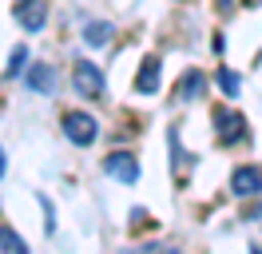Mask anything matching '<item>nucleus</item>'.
Wrapping results in <instances>:
<instances>
[{
    "label": "nucleus",
    "instance_id": "nucleus-7",
    "mask_svg": "<svg viewBox=\"0 0 262 254\" xmlns=\"http://www.w3.org/2000/svg\"><path fill=\"white\" fill-rule=\"evenodd\" d=\"M28 88H32L36 95H56V88H60L56 68H52V64H32V68H28Z\"/></svg>",
    "mask_w": 262,
    "mask_h": 254
},
{
    "label": "nucleus",
    "instance_id": "nucleus-9",
    "mask_svg": "<svg viewBox=\"0 0 262 254\" xmlns=\"http://www.w3.org/2000/svg\"><path fill=\"white\" fill-rule=\"evenodd\" d=\"M112 24H107V20H88V24H83V40H88V44L92 48H103V44H112Z\"/></svg>",
    "mask_w": 262,
    "mask_h": 254
},
{
    "label": "nucleus",
    "instance_id": "nucleus-13",
    "mask_svg": "<svg viewBox=\"0 0 262 254\" xmlns=\"http://www.w3.org/2000/svg\"><path fill=\"white\" fill-rule=\"evenodd\" d=\"M28 68V48H12V60H8V76H20Z\"/></svg>",
    "mask_w": 262,
    "mask_h": 254
},
{
    "label": "nucleus",
    "instance_id": "nucleus-3",
    "mask_svg": "<svg viewBox=\"0 0 262 254\" xmlns=\"http://www.w3.org/2000/svg\"><path fill=\"white\" fill-rule=\"evenodd\" d=\"M214 135H219V143H227V147L243 143V139H246V123H243V115H238V111L219 108V111H214Z\"/></svg>",
    "mask_w": 262,
    "mask_h": 254
},
{
    "label": "nucleus",
    "instance_id": "nucleus-5",
    "mask_svg": "<svg viewBox=\"0 0 262 254\" xmlns=\"http://www.w3.org/2000/svg\"><path fill=\"white\" fill-rule=\"evenodd\" d=\"M103 171L112 175V179H119V183H139V163L127 155V151H112V155L103 159Z\"/></svg>",
    "mask_w": 262,
    "mask_h": 254
},
{
    "label": "nucleus",
    "instance_id": "nucleus-12",
    "mask_svg": "<svg viewBox=\"0 0 262 254\" xmlns=\"http://www.w3.org/2000/svg\"><path fill=\"white\" fill-rule=\"evenodd\" d=\"M219 88H223V92L227 95H238V76H234V72H230V68H219Z\"/></svg>",
    "mask_w": 262,
    "mask_h": 254
},
{
    "label": "nucleus",
    "instance_id": "nucleus-6",
    "mask_svg": "<svg viewBox=\"0 0 262 254\" xmlns=\"http://www.w3.org/2000/svg\"><path fill=\"white\" fill-rule=\"evenodd\" d=\"M230 190L238 195V199H254L262 190V171L258 167H234V175H230Z\"/></svg>",
    "mask_w": 262,
    "mask_h": 254
},
{
    "label": "nucleus",
    "instance_id": "nucleus-4",
    "mask_svg": "<svg viewBox=\"0 0 262 254\" xmlns=\"http://www.w3.org/2000/svg\"><path fill=\"white\" fill-rule=\"evenodd\" d=\"M12 16H16V24L24 32H40L48 24V4H44V0H16V4H12Z\"/></svg>",
    "mask_w": 262,
    "mask_h": 254
},
{
    "label": "nucleus",
    "instance_id": "nucleus-2",
    "mask_svg": "<svg viewBox=\"0 0 262 254\" xmlns=\"http://www.w3.org/2000/svg\"><path fill=\"white\" fill-rule=\"evenodd\" d=\"M64 135L76 143V147H88V143H96L99 123L88 115V111H68L64 115Z\"/></svg>",
    "mask_w": 262,
    "mask_h": 254
},
{
    "label": "nucleus",
    "instance_id": "nucleus-15",
    "mask_svg": "<svg viewBox=\"0 0 262 254\" xmlns=\"http://www.w3.org/2000/svg\"><path fill=\"white\" fill-rule=\"evenodd\" d=\"M123 254H155V246H135V250H123Z\"/></svg>",
    "mask_w": 262,
    "mask_h": 254
},
{
    "label": "nucleus",
    "instance_id": "nucleus-1",
    "mask_svg": "<svg viewBox=\"0 0 262 254\" xmlns=\"http://www.w3.org/2000/svg\"><path fill=\"white\" fill-rule=\"evenodd\" d=\"M72 83H76V92H80L83 99H103V95H107V83H103V76H99V68L88 64V60H76Z\"/></svg>",
    "mask_w": 262,
    "mask_h": 254
},
{
    "label": "nucleus",
    "instance_id": "nucleus-14",
    "mask_svg": "<svg viewBox=\"0 0 262 254\" xmlns=\"http://www.w3.org/2000/svg\"><path fill=\"white\" fill-rule=\"evenodd\" d=\"M167 139H171V163H175V171H183V167H187V151H183V143H179V131H171V135H167Z\"/></svg>",
    "mask_w": 262,
    "mask_h": 254
},
{
    "label": "nucleus",
    "instance_id": "nucleus-16",
    "mask_svg": "<svg viewBox=\"0 0 262 254\" xmlns=\"http://www.w3.org/2000/svg\"><path fill=\"white\" fill-rule=\"evenodd\" d=\"M4 167H8V155H4V147H0V179H4Z\"/></svg>",
    "mask_w": 262,
    "mask_h": 254
},
{
    "label": "nucleus",
    "instance_id": "nucleus-10",
    "mask_svg": "<svg viewBox=\"0 0 262 254\" xmlns=\"http://www.w3.org/2000/svg\"><path fill=\"white\" fill-rule=\"evenodd\" d=\"M203 92H207V76L203 72H187L179 79V99H199Z\"/></svg>",
    "mask_w": 262,
    "mask_h": 254
},
{
    "label": "nucleus",
    "instance_id": "nucleus-8",
    "mask_svg": "<svg viewBox=\"0 0 262 254\" xmlns=\"http://www.w3.org/2000/svg\"><path fill=\"white\" fill-rule=\"evenodd\" d=\"M159 68H163V64L155 60V56L143 60L139 76H135V92H139V95H155V92H159Z\"/></svg>",
    "mask_w": 262,
    "mask_h": 254
},
{
    "label": "nucleus",
    "instance_id": "nucleus-11",
    "mask_svg": "<svg viewBox=\"0 0 262 254\" xmlns=\"http://www.w3.org/2000/svg\"><path fill=\"white\" fill-rule=\"evenodd\" d=\"M0 254H28L24 238H20L12 226H0Z\"/></svg>",
    "mask_w": 262,
    "mask_h": 254
}]
</instances>
